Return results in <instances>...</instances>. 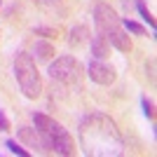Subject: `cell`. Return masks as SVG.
Listing matches in <instances>:
<instances>
[{"mask_svg":"<svg viewBox=\"0 0 157 157\" xmlns=\"http://www.w3.org/2000/svg\"><path fill=\"white\" fill-rule=\"evenodd\" d=\"M0 5H2V0H0Z\"/></svg>","mask_w":157,"mask_h":157,"instance_id":"cell-17","label":"cell"},{"mask_svg":"<svg viewBox=\"0 0 157 157\" xmlns=\"http://www.w3.org/2000/svg\"><path fill=\"white\" fill-rule=\"evenodd\" d=\"M14 75H17L19 89L24 92L26 98H38L40 96L42 80H40V73L35 68V61H33L31 54H26V52L17 54V59H14Z\"/></svg>","mask_w":157,"mask_h":157,"instance_id":"cell-3","label":"cell"},{"mask_svg":"<svg viewBox=\"0 0 157 157\" xmlns=\"http://www.w3.org/2000/svg\"><path fill=\"white\" fill-rule=\"evenodd\" d=\"M33 54H35V59H38V61H52V56L56 52H54V45H49V42H35Z\"/></svg>","mask_w":157,"mask_h":157,"instance_id":"cell-11","label":"cell"},{"mask_svg":"<svg viewBox=\"0 0 157 157\" xmlns=\"http://www.w3.org/2000/svg\"><path fill=\"white\" fill-rule=\"evenodd\" d=\"M33 124L38 129L47 152H54V155H73L75 152L73 136L68 134V129H63L61 122H56L45 113H33Z\"/></svg>","mask_w":157,"mask_h":157,"instance_id":"cell-2","label":"cell"},{"mask_svg":"<svg viewBox=\"0 0 157 157\" xmlns=\"http://www.w3.org/2000/svg\"><path fill=\"white\" fill-rule=\"evenodd\" d=\"M17 138H19V141H24L28 148L45 150V145H42V138H40L38 129H31V127H19V129H17Z\"/></svg>","mask_w":157,"mask_h":157,"instance_id":"cell-7","label":"cell"},{"mask_svg":"<svg viewBox=\"0 0 157 157\" xmlns=\"http://www.w3.org/2000/svg\"><path fill=\"white\" fill-rule=\"evenodd\" d=\"M92 56L98 59V61H103V59L110 56V42H108L105 35H98L96 33V35L92 38Z\"/></svg>","mask_w":157,"mask_h":157,"instance_id":"cell-8","label":"cell"},{"mask_svg":"<svg viewBox=\"0 0 157 157\" xmlns=\"http://www.w3.org/2000/svg\"><path fill=\"white\" fill-rule=\"evenodd\" d=\"M49 78L61 85H78L82 78V66L73 56H59L49 63Z\"/></svg>","mask_w":157,"mask_h":157,"instance_id":"cell-4","label":"cell"},{"mask_svg":"<svg viewBox=\"0 0 157 157\" xmlns=\"http://www.w3.org/2000/svg\"><path fill=\"white\" fill-rule=\"evenodd\" d=\"M141 105H143V113H145V115H148V117H155V110H152V101H150V98H148V96H143V98H141Z\"/></svg>","mask_w":157,"mask_h":157,"instance_id":"cell-15","label":"cell"},{"mask_svg":"<svg viewBox=\"0 0 157 157\" xmlns=\"http://www.w3.org/2000/svg\"><path fill=\"white\" fill-rule=\"evenodd\" d=\"M94 26H96L98 35H105V38H108L113 31H117V28L122 26V21H120V17L115 14V10H113L110 5L96 2V5H94Z\"/></svg>","mask_w":157,"mask_h":157,"instance_id":"cell-5","label":"cell"},{"mask_svg":"<svg viewBox=\"0 0 157 157\" xmlns=\"http://www.w3.org/2000/svg\"><path fill=\"white\" fill-rule=\"evenodd\" d=\"M78 138L82 152L89 157H117L124 152V138L115 120L105 113H89L78 127Z\"/></svg>","mask_w":157,"mask_h":157,"instance_id":"cell-1","label":"cell"},{"mask_svg":"<svg viewBox=\"0 0 157 157\" xmlns=\"http://www.w3.org/2000/svg\"><path fill=\"white\" fill-rule=\"evenodd\" d=\"M87 75H89L92 82H96V85H113V82H115L113 66L103 63V61H98V59H94L92 63L87 66Z\"/></svg>","mask_w":157,"mask_h":157,"instance_id":"cell-6","label":"cell"},{"mask_svg":"<svg viewBox=\"0 0 157 157\" xmlns=\"http://www.w3.org/2000/svg\"><path fill=\"white\" fill-rule=\"evenodd\" d=\"M108 42H110L115 49H120V52H131V40H129V35H127V31L122 26L108 35Z\"/></svg>","mask_w":157,"mask_h":157,"instance_id":"cell-9","label":"cell"},{"mask_svg":"<svg viewBox=\"0 0 157 157\" xmlns=\"http://www.w3.org/2000/svg\"><path fill=\"white\" fill-rule=\"evenodd\" d=\"M89 40V28L87 26H73V31H71V38H68V45L71 47H82Z\"/></svg>","mask_w":157,"mask_h":157,"instance_id":"cell-10","label":"cell"},{"mask_svg":"<svg viewBox=\"0 0 157 157\" xmlns=\"http://www.w3.org/2000/svg\"><path fill=\"white\" fill-rule=\"evenodd\" d=\"M0 131H10V120L5 117L2 110H0Z\"/></svg>","mask_w":157,"mask_h":157,"instance_id":"cell-16","label":"cell"},{"mask_svg":"<svg viewBox=\"0 0 157 157\" xmlns=\"http://www.w3.org/2000/svg\"><path fill=\"white\" fill-rule=\"evenodd\" d=\"M7 148H10V152H14V155H21V157H28V150L26 148H21L19 143H17V141H7Z\"/></svg>","mask_w":157,"mask_h":157,"instance_id":"cell-14","label":"cell"},{"mask_svg":"<svg viewBox=\"0 0 157 157\" xmlns=\"http://www.w3.org/2000/svg\"><path fill=\"white\" fill-rule=\"evenodd\" d=\"M122 28H124L127 33H136V35H143V33H145V31H143V26H138L136 21H129V19L122 24Z\"/></svg>","mask_w":157,"mask_h":157,"instance_id":"cell-13","label":"cell"},{"mask_svg":"<svg viewBox=\"0 0 157 157\" xmlns=\"http://www.w3.org/2000/svg\"><path fill=\"white\" fill-rule=\"evenodd\" d=\"M136 10L141 12V17H143V19L148 21V26H150V28H155V19H152V14L148 12V7H145V2H143V0H136Z\"/></svg>","mask_w":157,"mask_h":157,"instance_id":"cell-12","label":"cell"}]
</instances>
